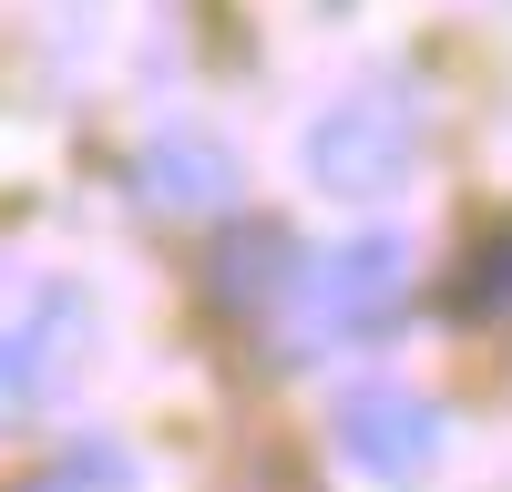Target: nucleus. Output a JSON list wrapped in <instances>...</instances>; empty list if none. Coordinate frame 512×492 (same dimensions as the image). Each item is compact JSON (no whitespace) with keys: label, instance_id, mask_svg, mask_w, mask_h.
<instances>
[{"label":"nucleus","instance_id":"f257e3e1","mask_svg":"<svg viewBox=\"0 0 512 492\" xmlns=\"http://www.w3.org/2000/svg\"><path fill=\"white\" fill-rule=\"evenodd\" d=\"M420 154H431V113H420L410 82H359V93H338L318 123H308V144H297V164H308V185L328 195H400L420 175Z\"/></svg>","mask_w":512,"mask_h":492},{"label":"nucleus","instance_id":"f03ea898","mask_svg":"<svg viewBox=\"0 0 512 492\" xmlns=\"http://www.w3.org/2000/svg\"><path fill=\"white\" fill-rule=\"evenodd\" d=\"M82 339H93V298L82 287H21L0 308V441H21L82 380Z\"/></svg>","mask_w":512,"mask_h":492},{"label":"nucleus","instance_id":"7ed1b4c3","mask_svg":"<svg viewBox=\"0 0 512 492\" xmlns=\"http://www.w3.org/2000/svg\"><path fill=\"white\" fill-rule=\"evenodd\" d=\"M400 298H410V246L390 226L338 236L328 257L297 267V308H308V328H328V339H379V328L400 318Z\"/></svg>","mask_w":512,"mask_h":492},{"label":"nucleus","instance_id":"20e7f679","mask_svg":"<svg viewBox=\"0 0 512 492\" xmlns=\"http://www.w3.org/2000/svg\"><path fill=\"white\" fill-rule=\"evenodd\" d=\"M338 451L369 482H420L441 462V400L410 390V380H369V390L338 400Z\"/></svg>","mask_w":512,"mask_h":492},{"label":"nucleus","instance_id":"39448f33","mask_svg":"<svg viewBox=\"0 0 512 492\" xmlns=\"http://www.w3.org/2000/svg\"><path fill=\"white\" fill-rule=\"evenodd\" d=\"M134 185L154 205H175V216H195V205H236V154L205 144V134H154L134 154Z\"/></svg>","mask_w":512,"mask_h":492},{"label":"nucleus","instance_id":"423d86ee","mask_svg":"<svg viewBox=\"0 0 512 492\" xmlns=\"http://www.w3.org/2000/svg\"><path fill=\"white\" fill-rule=\"evenodd\" d=\"M297 267H308V257H297V246H287V226L246 216V226H236V236L216 246V267H205V287H216L226 308H267V298H277V287H287Z\"/></svg>","mask_w":512,"mask_h":492},{"label":"nucleus","instance_id":"0eeeda50","mask_svg":"<svg viewBox=\"0 0 512 492\" xmlns=\"http://www.w3.org/2000/svg\"><path fill=\"white\" fill-rule=\"evenodd\" d=\"M441 308H451L461 328H492V318H512V216H492L472 246H461V267L441 277Z\"/></svg>","mask_w":512,"mask_h":492},{"label":"nucleus","instance_id":"6e6552de","mask_svg":"<svg viewBox=\"0 0 512 492\" xmlns=\"http://www.w3.org/2000/svg\"><path fill=\"white\" fill-rule=\"evenodd\" d=\"M21 492H144V482H134V462H123L113 441H72L62 462L41 472V482H21Z\"/></svg>","mask_w":512,"mask_h":492}]
</instances>
